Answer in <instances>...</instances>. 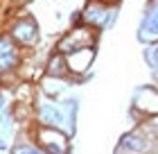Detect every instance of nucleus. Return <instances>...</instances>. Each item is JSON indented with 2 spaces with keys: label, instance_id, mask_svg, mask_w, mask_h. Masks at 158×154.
<instances>
[{
  "label": "nucleus",
  "instance_id": "obj_13",
  "mask_svg": "<svg viewBox=\"0 0 158 154\" xmlns=\"http://www.w3.org/2000/svg\"><path fill=\"white\" fill-rule=\"evenodd\" d=\"M11 116H14V122L16 127H23V129H32L34 125V102H20V100H14L11 104Z\"/></svg>",
  "mask_w": 158,
  "mask_h": 154
},
{
  "label": "nucleus",
  "instance_id": "obj_6",
  "mask_svg": "<svg viewBox=\"0 0 158 154\" xmlns=\"http://www.w3.org/2000/svg\"><path fill=\"white\" fill-rule=\"evenodd\" d=\"M118 16H120V5L111 7L102 0H86V5L81 7V23L88 27H95L99 32L111 30L115 25Z\"/></svg>",
  "mask_w": 158,
  "mask_h": 154
},
{
  "label": "nucleus",
  "instance_id": "obj_1",
  "mask_svg": "<svg viewBox=\"0 0 158 154\" xmlns=\"http://www.w3.org/2000/svg\"><path fill=\"white\" fill-rule=\"evenodd\" d=\"M77 111H79V98H75V95H63L61 100H48L39 95L34 102V122L39 127L61 129L70 138H75Z\"/></svg>",
  "mask_w": 158,
  "mask_h": 154
},
{
  "label": "nucleus",
  "instance_id": "obj_2",
  "mask_svg": "<svg viewBox=\"0 0 158 154\" xmlns=\"http://www.w3.org/2000/svg\"><path fill=\"white\" fill-rule=\"evenodd\" d=\"M25 50L16 46L14 39L7 32H0V79H2V89L9 91L20 82V68L25 61Z\"/></svg>",
  "mask_w": 158,
  "mask_h": 154
},
{
  "label": "nucleus",
  "instance_id": "obj_18",
  "mask_svg": "<svg viewBox=\"0 0 158 154\" xmlns=\"http://www.w3.org/2000/svg\"><path fill=\"white\" fill-rule=\"evenodd\" d=\"M7 2H11L14 7H25L27 2H30V0H7Z\"/></svg>",
  "mask_w": 158,
  "mask_h": 154
},
{
  "label": "nucleus",
  "instance_id": "obj_8",
  "mask_svg": "<svg viewBox=\"0 0 158 154\" xmlns=\"http://www.w3.org/2000/svg\"><path fill=\"white\" fill-rule=\"evenodd\" d=\"M113 152L115 154H154V152H158V147L145 136V131L135 125L133 129H127L118 138Z\"/></svg>",
  "mask_w": 158,
  "mask_h": 154
},
{
  "label": "nucleus",
  "instance_id": "obj_7",
  "mask_svg": "<svg viewBox=\"0 0 158 154\" xmlns=\"http://www.w3.org/2000/svg\"><path fill=\"white\" fill-rule=\"evenodd\" d=\"M32 136L48 154H73V138L54 127H32Z\"/></svg>",
  "mask_w": 158,
  "mask_h": 154
},
{
  "label": "nucleus",
  "instance_id": "obj_12",
  "mask_svg": "<svg viewBox=\"0 0 158 154\" xmlns=\"http://www.w3.org/2000/svg\"><path fill=\"white\" fill-rule=\"evenodd\" d=\"M43 77H54V79H68V61L66 57L56 50H50L45 57V64H43Z\"/></svg>",
  "mask_w": 158,
  "mask_h": 154
},
{
  "label": "nucleus",
  "instance_id": "obj_17",
  "mask_svg": "<svg viewBox=\"0 0 158 154\" xmlns=\"http://www.w3.org/2000/svg\"><path fill=\"white\" fill-rule=\"evenodd\" d=\"M0 152H9V143L5 136H0Z\"/></svg>",
  "mask_w": 158,
  "mask_h": 154
},
{
  "label": "nucleus",
  "instance_id": "obj_14",
  "mask_svg": "<svg viewBox=\"0 0 158 154\" xmlns=\"http://www.w3.org/2000/svg\"><path fill=\"white\" fill-rule=\"evenodd\" d=\"M142 59H145V64L149 66V70L158 68V43H149V46H145V50H142Z\"/></svg>",
  "mask_w": 158,
  "mask_h": 154
},
{
  "label": "nucleus",
  "instance_id": "obj_9",
  "mask_svg": "<svg viewBox=\"0 0 158 154\" xmlns=\"http://www.w3.org/2000/svg\"><path fill=\"white\" fill-rule=\"evenodd\" d=\"M95 57H97V48H79L75 52L66 55L70 77L77 79V77L86 75V73H90L93 66H95Z\"/></svg>",
  "mask_w": 158,
  "mask_h": 154
},
{
  "label": "nucleus",
  "instance_id": "obj_16",
  "mask_svg": "<svg viewBox=\"0 0 158 154\" xmlns=\"http://www.w3.org/2000/svg\"><path fill=\"white\" fill-rule=\"evenodd\" d=\"M9 104H11V102H9V91L2 89V91H0V111H5Z\"/></svg>",
  "mask_w": 158,
  "mask_h": 154
},
{
  "label": "nucleus",
  "instance_id": "obj_11",
  "mask_svg": "<svg viewBox=\"0 0 158 154\" xmlns=\"http://www.w3.org/2000/svg\"><path fill=\"white\" fill-rule=\"evenodd\" d=\"M7 154H48V152L34 141L32 129H20L16 134V138H14V143L9 145Z\"/></svg>",
  "mask_w": 158,
  "mask_h": 154
},
{
  "label": "nucleus",
  "instance_id": "obj_3",
  "mask_svg": "<svg viewBox=\"0 0 158 154\" xmlns=\"http://www.w3.org/2000/svg\"><path fill=\"white\" fill-rule=\"evenodd\" d=\"M5 32L14 39L16 46H20L25 52L39 50L43 43V34H41V23L36 20V16H32L30 11L20 9L9 23H7Z\"/></svg>",
  "mask_w": 158,
  "mask_h": 154
},
{
  "label": "nucleus",
  "instance_id": "obj_19",
  "mask_svg": "<svg viewBox=\"0 0 158 154\" xmlns=\"http://www.w3.org/2000/svg\"><path fill=\"white\" fill-rule=\"evenodd\" d=\"M0 32H5V27H2V18H0Z\"/></svg>",
  "mask_w": 158,
  "mask_h": 154
},
{
  "label": "nucleus",
  "instance_id": "obj_4",
  "mask_svg": "<svg viewBox=\"0 0 158 154\" xmlns=\"http://www.w3.org/2000/svg\"><path fill=\"white\" fill-rule=\"evenodd\" d=\"M99 30L95 27H88V25H75V27H68L66 32L59 34V39L54 41V48L56 52H61L63 57L75 52L79 48H99Z\"/></svg>",
  "mask_w": 158,
  "mask_h": 154
},
{
  "label": "nucleus",
  "instance_id": "obj_15",
  "mask_svg": "<svg viewBox=\"0 0 158 154\" xmlns=\"http://www.w3.org/2000/svg\"><path fill=\"white\" fill-rule=\"evenodd\" d=\"M70 27H75V25H81V9H73V14H70Z\"/></svg>",
  "mask_w": 158,
  "mask_h": 154
},
{
  "label": "nucleus",
  "instance_id": "obj_10",
  "mask_svg": "<svg viewBox=\"0 0 158 154\" xmlns=\"http://www.w3.org/2000/svg\"><path fill=\"white\" fill-rule=\"evenodd\" d=\"M39 95H43V98H48V100H61L63 95H66L70 91V86H75L73 82V77H68V79H54V77H39Z\"/></svg>",
  "mask_w": 158,
  "mask_h": 154
},
{
  "label": "nucleus",
  "instance_id": "obj_20",
  "mask_svg": "<svg viewBox=\"0 0 158 154\" xmlns=\"http://www.w3.org/2000/svg\"><path fill=\"white\" fill-rule=\"evenodd\" d=\"M0 91H2V79H0Z\"/></svg>",
  "mask_w": 158,
  "mask_h": 154
},
{
  "label": "nucleus",
  "instance_id": "obj_5",
  "mask_svg": "<svg viewBox=\"0 0 158 154\" xmlns=\"http://www.w3.org/2000/svg\"><path fill=\"white\" fill-rule=\"evenodd\" d=\"M156 116H158V86L154 82L140 84L138 89L133 91L129 118L135 125H140L145 118H156Z\"/></svg>",
  "mask_w": 158,
  "mask_h": 154
}]
</instances>
